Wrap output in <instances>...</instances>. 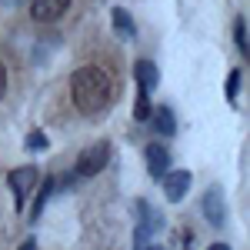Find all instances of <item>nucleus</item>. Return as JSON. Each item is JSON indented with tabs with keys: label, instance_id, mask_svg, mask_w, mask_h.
Masks as SVG:
<instances>
[{
	"label": "nucleus",
	"instance_id": "nucleus-1",
	"mask_svg": "<svg viewBox=\"0 0 250 250\" xmlns=\"http://www.w3.org/2000/svg\"><path fill=\"white\" fill-rule=\"evenodd\" d=\"M70 97H74L80 114H87V117L100 114L107 107V100H110V77L100 67H80L70 77Z\"/></svg>",
	"mask_w": 250,
	"mask_h": 250
},
{
	"label": "nucleus",
	"instance_id": "nucleus-2",
	"mask_svg": "<svg viewBox=\"0 0 250 250\" xmlns=\"http://www.w3.org/2000/svg\"><path fill=\"white\" fill-rule=\"evenodd\" d=\"M107 160H110V144H107V140L90 144V147L80 150V157H77V177H97V173L107 167Z\"/></svg>",
	"mask_w": 250,
	"mask_h": 250
},
{
	"label": "nucleus",
	"instance_id": "nucleus-3",
	"mask_svg": "<svg viewBox=\"0 0 250 250\" xmlns=\"http://www.w3.org/2000/svg\"><path fill=\"white\" fill-rule=\"evenodd\" d=\"M7 184H10V190H14V200H17V210H23V200L34 193L37 187V167H17V170L7 173Z\"/></svg>",
	"mask_w": 250,
	"mask_h": 250
},
{
	"label": "nucleus",
	"instance_id": "nucleus-4",
	"mask_svg": "<svg viewBox=\"0 0 250 250\" xmlns=\"http://www.w3.org/2000/svg\"><path fill=\"white\" fill-rule=\"evenodd\" d=\"M164 197L170 200V204H180L184 197H187V190H190V170H167L164 177Z\"/></svg>",
	"mask_w": 250,
	"mask_h": 250
},
{
	"label": "nucleus",
	"instance_id": "nucleus-5",
	"mask_svg": "<svg viewBox=\"0 0 250 250\" xmlns=\"http://www.w3.org/2000/svg\"><path fill=\"white\" fill-rule=\"evenodd\" d=\"M70 0H30V17L37 23H54L57 17L67 14Z\"/></svg>",
	"mask_w": 250,
	"mask_h": 250
},
{
	"label": "nucleus",
	"instance_id": "nucleus-6",
	"mask_svg": "<svg viewBox=\"0 0 250 250\" xmlns=\"http://www.w3.org/2000/svg\"><path fill=\"white\" fill-rule=\"evenodd\" d=\"M204 217L210 220L213 227H224L227 207H224V190H220V187H210V190L204 193Z\"/></svg>",
	"mask_w": 250,
	"mask_h": 250
},
{
	"label": "nucleus",
	"instance_id": "nucleus-7",
	"mask_svg": "<svg viewBox=\"0 0 250 250\" xmlns=\"http://www.w3.org/2000/svg\"><path fill=\"white\" fill-rule=\"evenodd\" d=\"M134 77H137V87H140L144 94H150L157 83H160V70H157V63H150V60H137Z\"/></svg>",
	"mask_w": 250,
	"mask_h": 250
},
{
	"label": "nucleus",
	"instance_id": "nucleus-8",
	"mask_svg": "<svg viewBox=\"0 0 250 250\" xmlns=\"http://www.w3.org/2000/svg\"><path fill=\"white\" fill-rule=\"evenodd\" d=\"M147 170H150V177H164V173L170 170V154H167V147L147 144Z\"/></svg>",
	"mask_w": 250,
	"mask_h": 250
},
{
	"label": "nucleus",
	"instance_id": "nucleus-9",
	"mask_svg": "<svg viewBox=\"0 0 250 250\" xmlns=\"http://www.w3.org/2000/svg\"><path fill=\"white\" fill-rule=\"evenodd\" d=\"M137 207H140V213H144V224L137 227V244H144V240H147L154 230H160V213H154L147 204H144V200H140Z\"/></svg>",
	"mask_w": 250,
	"mask_h": 250
},
{
	"label": "nucleus",
	"instance_id": "nucleus-10",
	"mask_svg": "<svg viewBox=\"0 0 250 250\" xmlns=\"http://www.w3.org/2000/svg\"><path fill=\"white\" fill-rule=\"evenodd\" d=\"M150 117H154L157 134H164V137H173V134H177V117H173L170 107H157V110H150Z\"/></svg>",
	"mask_w": 250,
	"mask_h": 250
},
{
	"label": "nucleus",
	"instance_id": "nucleus-11",
	"mask_svg": "<svg viewBox=\"0 0 250 250\" xmlns=\"http://www.w3.org/2000/svg\"><path fill=\"white\" fill-rule=\"evenodd\" d=\"M110 20H114V30H117V37H124V40H130L137 34V27H134V17L124 10V7H114L110 10Z\"/></svg>",
	"mask_w": 250,
	"mask_h": 250
},
{
	"label": "nucleus",
	"instance_id": "nucleus-12",
	"mask_svg": "<svg viewBox=\"0 0 250 250\" xmlns=\"http://www.w3.org/2000/svg\"><path fill=\"white\" fill-rule=\"evenodd\" d=\"M54 187H57V184H54V177H47V180L40 184L37 197H34V207H30V213H27L30 220H40V213H43V207H47V200H50V193H54Z\"/></svg>",
	"mask_w": 250,
	"mask_h": 250
},
{
	"label": "nucleus",
	"instance_id": "nucleus-13",
	"mask_svg": "<svg viewBox=\"0 0 250 250\" xmlns=\"http://www.w3.org/2000/svg\"><path fill=\"white\" fill-rule=\"evenodd\" d=\"M240 83H244V70H230V74H227V100H230V104H237Z\"/></svg>",
	"mask_w": 250,
	"mask_h": 250
},
{
	"label": "nucleus",
	"instance_id": "nucleus-14",
	"mask_svg": "<svg viewBox=\"0 0 250 250\" xmlns=\"http://www.w3.org/2000/svg\"><path fill=\"white\" fill-rule=\"evenodd\" d=\"M150 110H154V107H150V97L144 94V90H137V104H134V117H137V120H147V117H150Z\"/></svg>",
	"mask_w": 250,
	"mask_h": 250
},
{
	"label": "nucleus",
	"instance_id": "nucleus-15",
	"mask_svg": "<svg viewBox=\"0 0 250 250\" xmlns=\"http://www.w3.org/2000/svg\"><path fill=\"white\" fill-rule=\"evenodd\" d=\"M233 37H237V47H240V54H247L250 43H247V20L237 17V23H233Z\"/></svg>",
	"mask_w": 250,
	"mask_h": 250
},
{
	"label": "nucleus",
	"instance_id": "nucleus-16",
	"mask_svg": "<svg viewBox=\"0 0 250 250\" xmlns=\"http://www.w3.org/2000/svg\"><path fill=\"white\" fill-rule=\"evenodd\" d=\"M27 147H30V150H43V147H47V137L40 134V130H37V134H30V137H27Z\"/></svg>",
	"mask_w": 250,
	"mask_h": 250
},
{
	"label": "nucleus",
	"instance_id": "nucleus-17",
	"mask_svg": "<svg viewBox=\"0 0 250 250\" xmlns=\"http://www.w3.org/2000/svg\"><path fill=\"white\" fill-rule=\"evenodd\" d=\"M3 94H7V67L0 63V100H3Z\"/></svg>",
	"mask_w": 250,
	"mask_h": 250
},
{
	"label": "nucleus",
	"instance_id": "nucleus-18",
	"mask_svg": "<svg viewBox=\"0 0 250 250\" xmlns=\"http://www.w3.org/2000/svg\"><path fill=\"white\" fill-rule=\"evenodd\" d=\"M207 250H230V247H227V244H210Z\"/></svg>",
	"mask_w": 250,
	"mask_h": 250
},
{
	"label": "nucleus",
	"instance_id": "nucleus-19",
	"mask_svg": "<svg viewBox=\"0 0 250 250\" xmlns=\"http://www.w3.org/2000/svg\"><path fill=\"white\" fill-rule=\"evenodd\" d=\"M0 3H7V7H17V3H23V0H0Z\"/></svg>",
	"mask_w": 250,
	"mask_h": 250
},
{
	"label": "nucleus",
	"instance_id": "nucleus-20",
	"mask_svg": "<svg viewBox=\"0 0 250 250\" xmlns=\"http://www.w3.org/2000/svg\"><path fill=\"white\" fill-rule=\"evenodd\" d=\"M20 250H34V244H30V240H27V244H23V247H20Z\"/></svg>",
	"mask_w": 250,
	"mask_h": 250
},
{
	"label": "nucleus",
	"instance_id": "nucleus-21",
	"mask_svg": "<svg viewBox=\"0 0 250 250\" xmlns=\"http://www.w3.org/2000/svg\"><path fill=\"white\" fill-rule=\"evenodd\" d=\"M147 250H167V247H147Z\"/></svg>",
	"mask_w": 250,
	"mask_h": 250
}]
</instances>
